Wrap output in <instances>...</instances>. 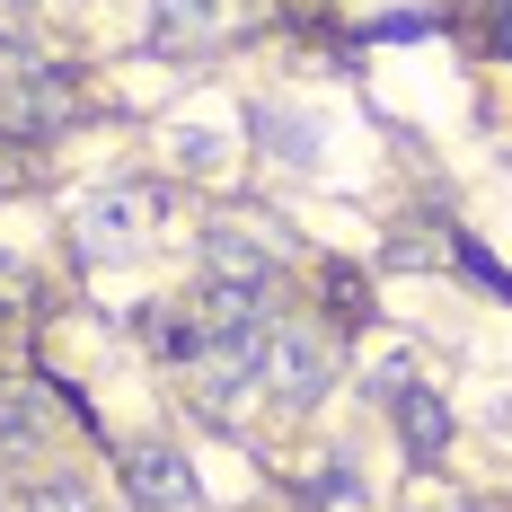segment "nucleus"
Instances as JSON below:
<instances>
[{
	"mask_svg": "<svg viewBox=\"0 0 512 512\" xmlns=\"http://www.w3.org/2000/svg\"><path fill=\"white\" fill-rule=\"evenodd\" d=\"M265 389H274L283 407H318V398L336 389V354H327L309 327H274V336H265Z\"/></svg>",
	"mask_w": 512,
	"mask_h": 512,
	"instance_id": "nucleus-1",
	"label": "nucleus"
},
{
	"mask_svg": "<svg viewBox=\"0 0 512 512\" xmlns=\"http://www.w3.org/2000/svg\"><path fill=\"white\" fill-rule=\"evenodd\" d=\"M204 265H212L221 292H274V283H283V248H274L256 221H212Z\"/></svg>",
	"mask_w": 512,
	"mask_h": 512,
	"instance_id": "nucleus-2",
	"label": "nucleus"
},
{
	"mask_svg": "<svg viewBox=\"0 0 512 512\" xmlns=\"http://www.w3.org/2000/svg\"><path fill=\"white\" fill-rule=\"evenodd\" d=\"M124 486H133L142 512H186L195 504V477H186V460H177L168 442H142V451L124 460Z\"/></svg>",
	"mask_w": 512,
	"mask_h": 512,
	"instance_id": "nucleus-3",
	"label": "nucleus"
},
{
	"mask_svg": "<svg viewBox=\"0 0 512 512\" xmlns=\"http://www.w3.org/2000/svg\"><path fill=\"white\" fill-rule=\"evenodd\" d=\"M71 230H80V248H89V256H115V248H133V239L151 230V204L124 186V195H98V204H80V212H71Z\"/></svg>",
	"mask_w": 512,
	"mask_h": 512,
	"instance_id": "nucleus-4",
	"label": "nucleus"
},
{
	"mask_svg": "<svg viewBox=\"0 0 512 512\" xmlns=\"http://www.w3.org/2000/svg\"><path fill=\"white\" fill-rule=\"evenodd\" d=\"M256 142L274 159H292V168H318V124H309L301 106H274V115H256Z\"/></svg>",
	"mask_w": 512,
	"mask_h": 512,
	"instance_id": "nucleus-5",
	"label": "nucleus"
},
{
	"mask_svg": "<svg viewBox=\"0 0 512 512\" xmlns=\"http://www.w3.org/2000/svg\"><path fill=\"white\" fill-rule=\"evenodd\" d=\"M221 9H230V0H159V45H168V53H195L212 36Z\"/></svg>",
	"mask_w": 512,
	"mask_h": 512,
	"instance_id": "nucleus-6",
	"label": "nucleus"
},
{
	"mask_svg": "<svg viewBox=\"0 0 512 512\" xmlns=\"http://www.w3.org/2000/svg\"><path fill=\"white\" fill-rule=\"evenodd\" d=\"M398 424H407V442H424V451H442V442H451V415H442L433 389H398Z\"/></svg>",
	"mask_w": 512,
	"mask_h": 512,
	"instance_id": "nucleus-7",
	"label": "nucleus"
},
{
	"mask_svg": "<svg viewBox=\"0 0 512 512\" xmlns=\"http://www.w3.org/2000/svg\"><path fill=\"white\" fill-rule=\"evenodd\" d=\"M36 512H98V504H89V495H71V486H45V495H36Z\"/></svg>",
	"mask_w": 512,
	"mask_h": 512,
	"instance_id": "nucleus-8",
	"label": "nucleus"
},
{
	"mask_svg": "<svg viewBox=\"0 0 512 512\" xmlns=\"http://www.w3.org/2000/svg\"><path fill=\"white\" fill-rule=\"evenodd\" d=\"M504 36H512V18H504Z\"/></svg>",
	"mask_w": 512,
	"mask_h": 512,
	"instance_id": "nucleus-9",
	"label": "nucleus"
}]
</instances>
